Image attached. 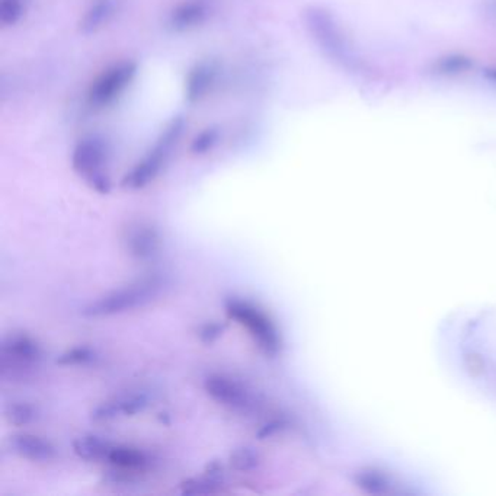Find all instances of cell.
<instances>
[{
    "mask_svg": "<svg viewBox=\"0 0 496 496\" xmlns=\"http://www.w3.org/2000/svg\"><path fill=\"white\" fill-rule=\"evenodd\" d=\"M187 127H188V121L182 114L172 117L163 126L146 153L143 154L135 165L124 175L121 182L124 188L140 191L153 184L170 163L178 146L181 144Z\"/></svg>",
    "mask_w": 496,
    "mask_h": 496,
    "instance_id": "obj_1",
    "label": "cell"
},
{
    "mask_svg": "<svg viewBox=\"0 0 496 496\" xmlns=\"http://www.w3.org/2000/svg\"><path fill=\"white\" fill-rule=\"evenodd\" d=\"M111 146L104 135L98 133L82 135L74 143L70 163L76 175L98 194H109L112 189L111 175Z\"/></svg>",
    "mask_w": 496,
    "mask_h": 496,
    "instance_id": "obj_2",
    "label": "cell"
},
{
    "mask_svg": "<svg viewBox=\"0 0 496 496\" xmlns=\"http://www.w3.org/2000/svg\"><path fill=\"white\" fill-rule=\"evenodd\" d=\"M224 310L229 319L235 320L248 335L254 339L255 345L258 346L262 354L266 357H277L280 354L283 339L280 329L265 310H262L258 304L252 303L247 299L229 297L224 301Z\"/></svg>",
    "mask_w": 496,
    "mask_h": 496,
    "instance_id": "obj_3",
    "label": "cell"
},
{
    "mask_svg": "<svg viewBox=\"0 0 496 496\" xmlns=\"http://www.w3.org/2000/svg\"><path fill=\"white\" fill-rule=\"evenodd\" d=\"M162 290V280L159 277H143L131 281L130 284L112 290L83 309L88 318H109L123 315L135 309L143 308L153 301Z\"/></svg>",
    "mask_w": 496,
    "mask_h": 496,
    "instance_id": "obj_4",
    "label": "cell"
},
{
    "mask_svg": "<svg viewBox=\"0 0 496 496\" xmlns=\"http://www.w3.org/2000/svg\"><path fill=\"white\" fill-rule=\"evenodd\" d=\"M137 76L139 63L131 58H124L107 65L91 82L86 91V105L92 111L111 109L135 85Z\"/></svg>",
    "mask_w": 496,
    "mask_h": 496,
    "instance_id": "obj_5",
    "label": "cell"
},
{
    "mask_svg": "<svg viewBox=\"0 0 496 496\" xmlns=\"http://www.w3.org/2000/svg\"><path fill=\"white\" fill-rule=\"evenodd\" d=\"M43 346L25 332H12L2 339L0 367L2 378H20L39 369L43 361Z\"/></svg>",
    "mask_w": 496,
    "mask_h": 496,
    "instance_id": "obj_6",
    "label": "cell"
},
{
    "mask_svg": "<svg viewBox=\"0 0 496 496\" xmlns=\"http://www.w3.org/2000/svg\"><path fill=\"white\" fill-rule=\"evenodd\" d=\"M303 18L304 27L325 56L334 62L348 65L351 62V50L346 46L343 32L331 12L319 6H310L304 11Z\"/></svg>",
    "mask_w": 496,
    "mask_h": 496,
    "instance_id": "obj_7",
    "label": "cell"
},
{
    "mask_svg": "<svg viewBox=\"0 0 496 496\" xmlns=\"http://www.w3.org/2000/svg\"><path fill=\"white\" fill-rule=\"evenodd\" d=\"M204 390L217 405L240 415L258 409L259 400L242 381L227 374L212 373L204 379Z\"/></svg>",
    "mask_w": 496,
    "mask_h": 496,
    "instance_id": "obj_8",
    "label": "cell"
},
{
    "mask_svg": "<svg viewBox=\"0 0 496 496\" xmlns=\"http://www.w3.org/2000/svg\"><path fill=\"white\" fill-rule=\"evenodd\" d=\"M220 72V63L213 58H205L191 65L184 79V97L187 102L196 105L208 100L217 88Z\"/></svg>",
    "mask_w": 496,
    "mask_h": 496,
    "instance_id": "obj_9",
    "label": "cell"
},
{
    "mask_svg": "<svg viewBox=\"0 0 496 496\" xmlns=\"http://www.w3.org/2000/svg\"><path fill=\"white\" fill-rule=\"evenodd\" d=\"M213 12V0H181L173 4L166 18V25L175 34L193 32L210 21Z\"/></svg>",
    "mask_w": 496,
    "mask_h": 496,
    "instance_id": "obj_10",
    "label": "cell"
},
{
    "mask_svg": "<svg viewBox=\"0 0 496 496\" xmlns=\"http://www.w3.org/2000/svg\"><path fill=\"white\" fill-rule=\"evenodd\" d=\"M147 406V397L139 393L123 395V396L112 397L98 405L91 412V418L95 422H109V421L135 416L144 411Z\"/></svg>",
    "mask_w": 496,
    "mask_h": 496,
    "instance_id": "obj_11",
    "label": "cell"
},
{
    "mask_svg": "<svg viewBox=\"0 0 496 496\" xmlns=\"http://www.w3.org/2000/svg\"><path fill=\"white\" fill-rule=\"evenodd\" d=\"M11 448L16 456L32 463H48L56 458V447L48 439L31 432H18L11 437Z\"/></svg>",
    "mask_w": 496,
    "mask_h": 496,
    "instance_id": "obj_12",
    "label": "cell"
},
{
    "mask_svg": "<svg viewBox=\"0 0 496 496\" xmlns=\"http://www.w3.org/2000/svg\"><path fill=\"white\" fill-rule=\"evenodd\" d=\"M118 0H93L79 21V31L92 35L102 31L116 16Z\"/></svg>",
    "mask_w": 496,
    "mask_h": 496,
    "instance_id": "obj_13",
    "label": "cell"
},
{
    "mask_svg": "<svg viewBox=\"0 0 496 496\" xmlns=\"http://www.w3.org/2000/svg\"><path fill=\"white\" fill-rule=\"evenodd\" d=\"M127 249L137 259H151L158 254L161 238L156 229L149 224H137L128 231Z\"/></svg>",
    "mask_w": 496,
    "mask_h": 496,
    "instance_id": "obj_14",
    "label": "cell"
},
{
    "mask_svg": "<svg viewBox=\"0 0 496 496\" xmlns=\"http://www.w3.org/2000/svg\"><path fill=\"white\" fill-rule=\"evenodd\" d=\"M223 486V467L213 463L208 466L205 474L198 477H191L182 482V495H210V493L219 492V489Z\"/></svg>",
    "mask_w": 496,
    "mask_h": 496,
    "instance_id": "obj_15",
    "label": "cell"
},
{
    "mask_svg": "<svg viewBox=\"0 0 496 496\" xmlns=\"http://www.w3.org/2000/svg\"><path fill=\"white\" fill-rule=\"evenodd\" d=\"M105 462L114 466L116 469L124 472H139L146 469L149 465V458L140 448L130 446H114L112 444Z\"/></svg>",
    "mask_w": 496,
    "mask_h": 496,
    "instance_id": "obj_16",
    "label": "cell"
},
{
    "mask_svg": "<svg viewBox=\"0 0 496 496\" xmlns=\"http://www.w3.org/2000/svg\"><path fill=\"white\" fill-rule=\"evenodd\" d=\"M111 446L109 439L95 434L81 435L72 442L74 453L85 462H105Z\"/></svg>",
    "mask_w": 496,
    "mask_h": 496,
    "instance_id": "obj_17",
    "label": "cell"
},
{
    "mask_svg": "<svg viewBox=\"0 0 496 496\" xmlns=\"http://www.w3.org/2000/svg\"><path fill=\"white\" fill-rule=\"evenodd\" d=\"M222 135H223L222 127L207 126L194 135V139L189 144V151L194 156H205V154L212 153L216 151V147L222 142Z\"/></svg>",
    "mask_w": 496,
    "mask_h": 496,
    "instance_id": "obj_18",
    "label": "cell"
},
{
    "mask_svg": "<svg viewBox=\"0 0 496 496\" xmlns=\"http://www.w3.org/2000/svg\"><path fill=\"white\" fill-rule=\"evenodd\" d=\"M30 0H0V25L13 28L27 15Z\"/></svg>",
    "mask_w": 496,
    "mask_h": 496,
    "instance_id": "obj_19",
    "label": "cell"
},
{
    "mask_svg": "<svg viewBox=\"0 0 496 496\" xmlns=\"http://www.w3.org/2000/svg\"><path fill=\"white\" fill-rule=\"evenodd\" d=\"M229 465L239 474H250L255 469H258V466L261 465V457L252 447H240L231 454Z\"/></svg>",
    "mask_w": 496,
    "mask_h": 496,
    "instance_id": "obj_20",
    "label": "cell"
},
{
    "mask_svg": "<svg viewBox=\"0 0 496 496\" xmlns=\"http://www.w3.org/2000/svg\"><path fill=\"white\" fill-rule=\"evenodd\" d=\"M37 409L28 402H12L4 408V418L15 427H27L37 420Z\"/></svg>",
    "mask_w": 496,
    "mask_h": 496,
    "instance_id": "obj_21",
    "label": "cell"
},
{
    "mask_svg": "<svg viewBox=\"0 0 496 496\" xmlns=\"http://www.w3.org/2000/svg\"><path fill=\"white\" fill-rule=\"evenodd\" d=\"M93 358H95V352L89 346H74L57 358V364L60 366H83V364L92 361Z\"/></svg>",
    "mask_w": 496,
    "mask_h": 496,
    "instance_id": "obj_22",
    "label": "cell"
},
{
    "mask_svg": "<svg viewBox=\"0 0 496 496\" xmlns=\"http://www.w3.org/2000/svg\"><path fill=\"white\" fill-rule=\"evenodd\" d=\"M223 331V325L216 324V322H212V324H205L204 326H201L200 332H198V336H200V339L201 341H203V343L212 344L214 343L217 338H220V336H222Z\"/></svg>",
    "mask_w": 496,
    "mask_h": 496,
    "instance_id": "obj_23",
    "label": "cell"
},
{
    "mask_svg": "<svg viewBox=\"0 0 496 496\" xmlns=\"http://www.w3.org/2000/svg\"><path fill=\"white\" fill-rule=\"evenodd\" d=\"M281 422L280 421H270V422L265 423L264 427L261 428L258 431L259 439H270L273 437L275 432L280 431Z\"/></svg>",
    "mask_w": 496,
    "mask_h": 496,
    "instance_id": "obj_24",
    "label": "cell"
}]
</instances>
